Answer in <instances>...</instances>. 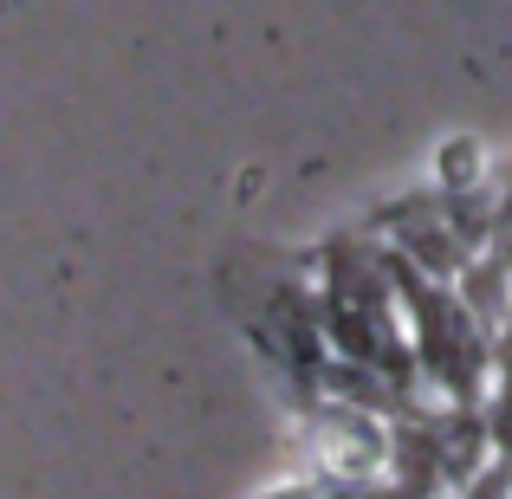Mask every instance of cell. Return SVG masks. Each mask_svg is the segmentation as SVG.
<instances>
[{
    "mask_svg": "<svg viewBox=\"0 0 512 499\" xmlns=\"http://www.w3.org/2000/svg\"><path fill=\"white\" fill-rule=\"evenodd\" d=\"M325 266H331L325 273V325H331V337H338L357 363H376V370H389L396 383H409L402 331H396V312H389V286H396V279H383L376 260H363L357 247H338Z\"/></svg>",
    "mask_w": 512,
    "mask_h": 499,
    "instance_id": "6da1fadb",
    "label": "cell"
},
{
    "mask_svg": "<svg viewBox=\"0 0 512 499\" xmlns=\"http://www.w3.org/2000/svg\"><path fill=\"white\" fill-rule=\"evenodd\" d=\"M266 337H273L299 370H318L325 331H318V305L305 299L299 286H273V299H266Z\"/></svg>",
    "mask_w": 512,
    "mask_h": 499,
    "instance_id": "277c9868",
    "label": "cell"
},
{
    "mask_svg": "<svg viewBox=\"0 0 512 499\" xmlns=\"http://www.w3.org/2000/svg\"><path fill=\"white\" fill-rule=\"evenodd\" d=\"M266 499H312V487H286V493H266Z\"/></svg>",
    "mask_w": 512,
    "mask_h": 499,
    "instance_id": "52a82bcc",
    "label": "cell"
},
{
    "mask_svg": "<svg viewBox=\"0 0 512 499\" xmlns=\"http://www.w3.org/2000/svg\"><path fill=\"white\" fill-rule=\"evenodd\" d=\"M500 240H506V266H512V201L500 208Z\"/></svg>",
    "mask_w": 512,
    "mask_h": 499,
    "instance_id": "8992f818",
    "label": "cell"
},
{
    "mask_svg": "<svg viewBox=\"0 0 512 499\" xmlns=\"http://www.w3.org/2000/svg\"><path fill=\"white\" fill-rule=\"evenodd\" d=\"M467 305L487 331H500L512 318V266H474L467 273Z\"/></svg>",
    "mask_w": 512,
    "mask_h": 499,
    "instance_id": "5b68a950",
    "label": "cell"
},
{
    "mask_svg": "<svg viewBox=\"0 0 512 499\" xmlns=\"http://www.w3.org/2000/svg\"><path fill=\"white\" fill-rule=\"evenodd\" d=\"M389 227H396V240L409 247V260H422V273H454V266L467 260V234L454 227V208H422V201H409V208L389 214Z\"/></svg>",
    "mask_w": 512,
    "mask_h": 499,
    "instance_id": "3957f363",
    "label": "cell"
},
{
    "mask_svg": "<svg viewBox=\"0 0 512 499\" xmlns=\"http://www.w3.org/2000/svg\"><path fill=\"white\" fill-rule=\"evenodd\" d=\"M331 499H376L370 487H344V493H331Z\"/></svg>",
    "mask_w": 512,
    "mask_h": 499,
    "instance_id": "ba28073f",
    "label": "cell"
},
{
    "mask_svg": "<svg viewBox=\"0 0 512 499\" xmlns=\"http://www.w3.org/2000/svg\"><path fill=\"white\" fill-rule=\"evenodd\" d=\"M389 279L409 292V312H415V350H422L428 376H441L448 389H474L480 363H487V344H480V318L474 305H454L441 292H428L415 279L409 260H389Z\"/></svg>",
    "mask_w": 512,
    "mask_h": 499,
    "instance_id": "7a4b0ae2",
    "label": "cell"
}]
</instances>
